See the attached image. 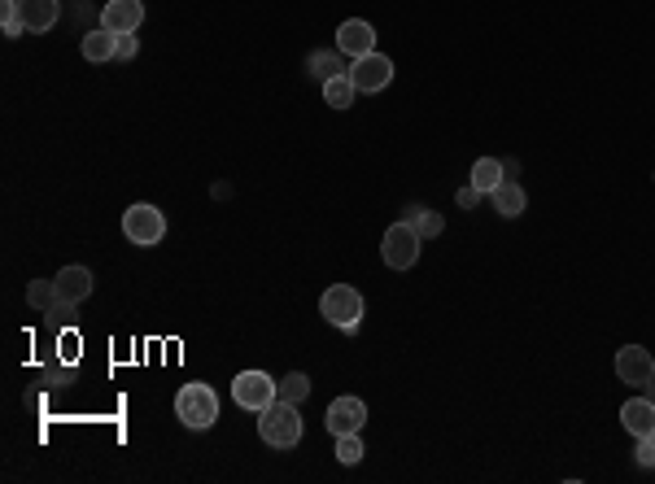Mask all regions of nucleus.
Masks as SVG:
<instances>
[{
  "label": "nucleus",
  "instance_id": "f8f14e48",
  "mask_svg": "<svg viewBox=\"0 0 655 484\" xmlns=\"http://www.w3.org/2000/svg\"><path fill=\"white\" fill-rule=\"evenodd\" d=\"M22 9V27L27 35H44L57 27V18H62V0H18Z\"/></svg>",
  "mask_w": 655,
  "mask_h": 484
},
{
  "label": "nucleus",
  "instance_id": "1a4fd4ad",
  "mask_svg": "<svg viewBox=\"0 0 655 484\" xmlns=\"http://www.w3.org/2000/svg\"><path fill=\"white\" fill-rule=\"evenodd\" d=\"M145 22V0H105L101 9V27L114 35H136Z\"/></svg>",
  "mask_w": 655,
  "mask_h": 484
},
{
  "label": "nucleus",
  "instance_id": "412c9836",
  "mask_svg": "<svg viewBox=\"0 0 655 484\" xmlns=\"http://www.w3.org/2000/svg\"><path fill=\"white\" fill-rule=\"evenodd\" d=\"M276 397H280V402L302 406L306 397H311V380H306L302 371H289V375H284V380H276Z\"/></svg>",
  "mask_w": 655,
  "mask_h": 484
},
{
  "label": "nucleus",
  "instance_id": "bb28decb",
  "mask_svg": "<svg viewBox=\"0 0 655 484\" xmlns=\"http://www.w3.org/2000/svg\"><path fill=\"white\" fill-rule=\"evenodd\" d=\"M455 201H459V210H476V205H481V192H476V188L468 184V188H459V192H455Z\"/></svg>",
  "mask_w": 655,
  "mask_h": 484
},
{
  "label": "nucleus",
  "instance_id": "9b49d317",
  "mask_svg": "<svg viewBox=\"0 0 655 484\" xmlns=\"http://www.w3.org/2000/svg\"><path fill=\"white\" fill-rule=\"evenodd\" d=\"M337 48H341L345 57H367V53H376V27H372V22H363V18L341 22V27H337Z\"/></svg>",
  "mask_w": 655,
  "mask_h": 484
},
{
  "label": "nucleus",
  "instance_id": "ddd939ff",
  "mask_svg": "<svg viewBox=\"0 0 655 484\" xmlns=\"http://www.w3.org/2000/svg\"><path fill=\"white\" fill-rule=\"evenodd\" d=\"M57 280V293H62V301H70V306H79V301L92 297V288H97V280H92L88 266H62V275H53Z\"/></svg>",
  "mask_w": 655,
  "mask_h": 484
},
{
  "label": "nucleus",
  "instance_id": "f257e3e1",
  "mask_svg": "<svg viewBox=\"0 0 655 484\" xmlns=\"http://www.w3.org/2000/svg\"><path fill=\"white\" fill-rule=\"evenodd\" d=\"M175 419L193 432H210L214 423H219V393L201 380L184 384V389L175 393Z\"/></svg>",
  "mask_w": 655,
  "mask_h": 484
},
{
  "label": "nucleus",
  "instance_id": "a211bd4d",
  "mask_svg": "<svg viewBox=\"0 0 655 484\" xmlns=\"http://www.w3.org/2000/svg\"><path fill=\"white\" fill-rule=\"evenodd\" d=\"M503 179H507L503 157H476V162H472V188L481 192V197H490V192L503 184Z\"/></svg>",
  "mask_w": 655,
  "mask_h": 484
},
{
  "label": "nucleus",
  "instance_id": "393cba45",
  "mask_svg": "<svg viewBox=\"0 0 655 484\" xmlns=\"http://www.w3.org/2000/svg\"><path fill=\"white\" fill-rule=\"evenodd\" d=\"M634 458H638V467H655V432H647V437H638V450H634Z\"/></svg>",
  "mask_w": 655,
  "mask_h": 484
},
{
  "label": "nucleus",
  "instance_id": "f03ea898",
  "mask_svg": "<svg viewBox=\"0 0 655 484\" xmlns=\"http://www.w3.org/2000/svg\"><path fill=\"white\" fill-rule=\"evenodd\" d=\"M258 437L271 445V450H293L302 441V415H297L293 402H271L267 410H258Z\"/></svg>",
  "mask_w": 655,
  "mask_h": 484
},
{
  "label": "nucleus",
  "instance_id": "b1692460",
  "mask_svg": "<svg viewBox=\"0 0 655 484\" xmlns=\"http://www.w3.org/2000/svg\"><path fill=\"white\" fill-rule=\"evenodd\" d=\"M363 437L359 432H345V437H337V463H345V467H354V463H363Z\"/></svg>",
  "mask_w": 655,
  "mask_h": 484
},
{
  "label": "nucleus",
  "instance_id": "aec40b11",
  "mask_svg": "<svg viewBox=\"0 0 655 484\" xmlns=\"http://www.w3.org/2000/svg\"><path fill=\"white\" fill-rule=\"evenodd\" d=\"M402 223H411L415 232H420V240H433V236H442V214L437 210H428V205H407L402 210Z\"/></svg>",
  "mask_w": 655,
  "mask_h": 484
},
{
  "label": "nucleus",
  "instance_id": "4be33fe9",
  "mask_svg": "<svg viewBox=\"0 0 655 484\" xmlns=\"http://www.w3.org/2000/svg\"><path fill=\"white\" fill-rule=\"evenodd\" d=\"M354 96H359V88L350 83V75H337V79L324 83V101L332 105V110H350Z\"/></svg>",
  "mask_w": 655,
  "mask_h": 484
},
{
  "label": "nucleus",
  "instance_id": "6ab92c4d",
  "mask_svg": "<svg viewBox=\"0 0 655 484\" xmlns=\"http://www.w3.org/2000/svg\"><path fill=\"white\" fill-rule=\"evenodd\" d=\"M83 57H88V62H110V57H118V35L105 27L83 31Z\"/></svg>",
  "mask_w": 655,
  "mask_h": 484
},
{
  "label": "nucleus",
  "instance_id": "0eeeda50",
  "mask_svg": "<svg viewBox=\"0 0 655 484\" xmlns=\"http://www.w3.org/2000/svg\"><path fill=\"white\" fill-rule=\"evenodd\" d=\"M345 75H350V83L359 92H385L389 83H393V62L385 53H367V57H354V66L345 70Z\"/></svg>",
  "mask_w": 655,
  "mask_h": 484
},
{
  "label": "nucleus",
  "instance_id": "20e7f679",
  "mask_svg": "<svg viewBox=\"0 0 655 484\" xmlns=\"http://www.w3.org/2000/svg\"><path fill=\"white\" fill-rule=\"evenodd\" d=\"M123 236L131 240V245H140V249L162 245V240H166V214L158 210V205H149V201L127 205V210H123Z\"/></svg>",
  "mask_w": 655,
  "mask_h": 484
},
{
  "label": "nucleus",
  "instance_id": "423d86ee",
  "mask_svg": "<svg viewBox=\"0 0 655 484\" xmlns=\"http://www.w3.org/2000/svg\"><path fill=\"white\" fill-rule=\"evenodd\" d=\"M232 402L241 410H267L271 402H276V380H271L267 371H241L232 380Z\"/></svg>",
  "mask_w": 655,
  "mask_h": 484
},
{
  "label": "nucleus",
  "instance_id": "dca6fc26",
  "mask_svg": "<svg viewBox=\"0 0 655 484\" xmlns=\"http://www.w3.org/2000/svg\"><path fill=\"white\" fill-rule=\"evenodd\" d=\"M341 48H315V53H306V75L319 79V83H328V79H337L345 75V66H341Z\"/></svg>",
  "mask_w": 655,
  "mask_h": 484
},
{
  "label": "nucleus",
  "instance_id": "4468645a",
  "mask_svg": "<svg viewBox=\"0 0 655 484\" xmlns=\"http://www.w3.org/2000/svg\"><path fill=\"white\" fill-rule=\"evenodd\" d=\"M621 428L629 437H647V432H655V402L651 397H629L621 406Z\"/></svg>",
  "mask_w": 655,
  "mask_h": 484
},
{
  "label": "nucleus",
  "instance_id": "6e6552de",
  "mask_svg": "<svg viewBox=\"0 0 655 484\" xmlns=\"http://www.w3.org/2000/svg\"><path fill=\"white\" fill-rule=\"evenodd\" d=\"M616 375H621V384H634V389L651 384V380H655V358H651V349H642V345H621V349H616Z\"/></svg>",
  "mask_w": 655,
  "mask_h": 484
},
{
  "label": "nucleus",
  "instance_id": "7ed1b4c3",
  "mask_svg": "<svg viewBox=\"0 0 655 484\" xmlns=\"http://www.w3.org/2000/svg\"><path fill=\"white\" fill-rule=\"evenodd\" d=\"M319 314H324L332 328L354 332L363 323V293L350 284H332V288H324V297H319Z\"/></svg>",
  "mask_w": 655,
  "mask_h": 484
},
{
  "label": "nucleus",
  "instance_id": "f3484780",
  "mask_svg": "<svg viewBox=\"0 0 655 484\" xmlns=\"http://www.w3.org/2000/svg\"><path fill=\"white\" fill-rule=\"evenodd\" d=\"M490 201H494V210L503 214V219H520L524 205H529V197H524V188L516 184V179H503V184L490 192Z\"/></svg>",
  "mask_w": 655,
  "mask_h": 484
},
{
  "label": "nucleus",
  "instance_id": "a878e982",
  "mask_svg": "<svg viewBox=\"0 0 655 484\" xmlns=\"http://www.w3.org/2000/svg\"><path fill=\"white\" fill-rule=\"evenodd\" d=\"M136 53H140L136 35H118V62H136Z\"/></svg>",
  "mask_w": 655,
  "mask_h": 484
},
{
  "label": "nucleus",
  "instance_id": "cd10ccee",
  "mask_svg": "<svg viewBox=\"0 0 655 484\" xmlns=\"http://www.w3.org/2000/svg\"><path fill=\"white\" fill-rule=\"evenodd\" d=\"M642 389H647V397H651V402H655V380H651V384H642Z\"/></svg>",
  "mask_w": 655,
  "mask_h": 484
},
{
  "label": "nucleus",
  "instance_id": "39448f33",
  "mask_svg": "<svg viewBox=\"0 0 655 484\" xmlns=\"http://www.w3.org/2000/svg\"><path fill=\"white\" fill-rule=\"evenodd\" d=\"M420 232H415L411 223H393L389 232H385V240H380V258H385V266L389 271H411L415 262H420Z\"/></svg>",
  "mask_w": 655,
  "mask_h": 484
},
{
  "label": "nucleus",
  "instance_id": "2eb2a0df",
  "mask_svg": "<svg viewBox=\"0 0 655 484\" xmlns=\"http://www.w3.org/2000/svg\"><path fill=\"white\" fill-rule=\"evenodd\" d=\"M27 306L44 310V314H70L75 310L70 301H62V293H57V280H31L27 284Z\"/></svg>",
  "mask_w": 655,
  "mask_h": 484
},
{
  "label": "nucleus",
  "instance_id": "5701e85b",
  "mask_svg": "<svg viewBox=\"0 0 655 484\" xmlns=\"http://www.w3.org/2000/svg\"><path fill=\"white\" fill-rule=\"evenodd\" d=\"M0 31H5L9 40L27 35V27H22V9H18V0H0Z\"/></svg>",
  "mask_w": 655,
  "mask_h": 484
},
{
  "label": "nucleus",
  "instance_id": "9d476101",
  "mask_svg": "<svg viewBox=\"0 0 655 484\" xmlns=\"http://www.w3.org/2000/svg\"><path fill=\"white\" fill-rule=\"evenodd\" d=\"M328 432L332 437H345V432H363V423H367V406L359 402V397H337V402L328 406Z\"/></svg>",
  "mask_w": 655,
  "mask_h": 484
}]
</instances>
